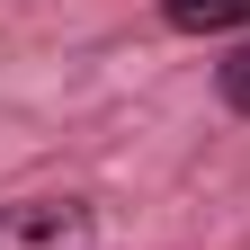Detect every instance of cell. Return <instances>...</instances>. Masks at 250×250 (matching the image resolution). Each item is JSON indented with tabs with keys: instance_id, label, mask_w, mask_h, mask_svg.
<instances>
[{
	"instance_id": "cell-2",
	"label": "cell",
	"mask_w": 250,
	"mask_h": 250,
	"mask_svg": "<svg viewBox=\"0 0 250 250\" xmlns=\"http://www.w3.org/2000/svg\"><path fill=\"white\" fill-rule=\"evenodd\" d=\"M152 9L179 36H232V27H250V0H152Z\"/></svg>"
},
{
	"instance_id": "cell-1",
	"label": "cell",
	"mask_w": 250,
	"mask_h": 250,
	"mask_svg": "<svg viewBox=\"0 0 250 250\" xmlns=\"http://www.w3.org/2000/svg\"><path fill=\"white\" fill-rule=\"evenodd\" d=\"M0 250H89V214L72 197H36V206L0 214Z\"/></svg>"
},
{
	"instance_id": "cell-3",
	"label": "cell",
	"mask_w": 250,
	"mask_h": 250,
	"mask_svg": "<svg viewBox=\"0 0 250 250\" xmlns=\"http://www.w3.org/2000/svg\"><path fill=\"white\" fill-rule=\"evenodd\" d=\"M214 99H224L232 116H250V36H241L224 62H214Z\"/></svg>"
}]
</instances>
